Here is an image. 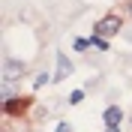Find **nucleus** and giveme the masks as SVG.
Segmentation results:
<instances>
[{"instance_id": "nucleus-6", "label": "nucleus", "mask_w": 132, "mask_h": 132, "mask_svg": "<svg viewBox=\"0 0 132 132\" xmlns=\"http://www.w3.org/2000/svg\"><path fill=\"white\" fill-rule=\"evenodd\" d=\"M84 99V90H75L72 96H69V105H78V102H81Z\"/></svg>"}, {"instance_id": "nucleus-8", "label": "nucleus", "mask_w": 132, "mask_h": 132, "mask_svg": "<svg viewBox=\"0 0 132 132\" xmlns=\"http://www.w3.org/2000/svg\"><path fill=\"white\" fill-rule=\"evenodd\" d=\"M48 81H51V78H48V75H45V72H42V75H39V78H36V81H33V84H36V87H42V84H48Z\"/></svg>"}, {"instance_id": "nucleus-3", "label": "nucleus", "mask_w": 132, "mask_h": 132, "mask_svg": "<svg viewBox=\"0 0 132 132\" xmlns=\"http://www.w3.org/2000/svg\"><path fill=\"white\" fill-rule=\"evenodd\" d=\"M69 75H72L69 57H66V54H57V75H54V81H63V78H69Z\"/></svg>"}, {"instance_id": "nucleus-7", "label": "nucleus", "mask_w": 132, "mask_h": 132, "mask_svg": "<svg viewBox=\"0 0 132 132\" xmlns=\"http://www.w3.org/2000/svg\"><path fill=\"white\" fill-rule=\"evenodd\" d=\"M87 45H90V39H75V51H84Z\"/></svg>"}, {"instance_id": "nucleus-10", "label": "nucleus", "mask_w": 132, "mask_h": 132, "mask_svg": "<svg viewBox=\"0 0 132 132\" xmlns=\"http://www.w3.org/2000/svg\"><path fill=\"white\" fill-rule=\"evenodd\" d=\"M105 132H120V129H117V126H108V129H105Z\"/></svg>"}, {"instance_id": "nucleus-5", "label": "nucleus", "mask_w": 132, "mask_h": 132, "mask_svg": "<svg viewBox=\"0 0 132 132\" xmlns=\"http://www.w3.org/2000/svg\"><path fill=\"white\" fill-rule=\"evenodd\" d=\"M90 45H93V48H99V51H108L105 36H99V33H93V36H90Z\"/></svg>"}, {"instance_id": "nucleus-9", "label": "nucleus", "mask_w": 132, "mask_h": 132, "mask_svg": "<svg viewBox=\"0 0 132 132\" xmlns=\"http://www.w3.org/2000/svg\"><path fill=\"white\" fill-rule=\"evenodd\" d=\"M57 132H69V126H66V123H60V126H57Z\"/></svg>"}, {"instance_id": "nucleus-11", "label": "nucleus", "mask_w": 132, "mask_h": 132, "mask_svg": "<svg viewBox=\"0 0 132 132\" xmlns=\"http://www.w3.org/2000/svg\"><path fill=\"white\" fill-rule=\"evenodd\" d=\"M129 9H132V3H129Z\"/></svg>"}, {"instance_id": "nucleus-4", "label": "nucleus", "mask_w": 132, "mask_h": 132, "mask_svg": "<svg viewBox=\"0 0 132 132\" xmlns=\"http://www.w3.org/2000/svg\"><path fill=\"white\" fill-rule=\"evenodd\" d=\"M102 117H105V126H117L120 120H123V111H120L117 105H108V108H105V114H102Z\"/></svg>"}, {"instance_id": "nucleus-1", "label": "nucleus", "mask_w": 132, "mask_h": 132, "mask_svg": "<svg viewBox=\"0 0 132 132\" xmlns=\"http://www.w3.org/2000/svg\"><path fill=\"white\" fill-rule=\"evenodd\" d=\"M120 30V18L117 15H105V18H99L96 27H93V33H99V36H111V33Z\"/></svg>"}, {"instance_id": "nucleus-2", "label": "nucleus", "mask_w": 132, "mask_h": 132, "mask_svg": "<svg viewBox=\"0 0 132 132\" xmlns=\"http://www.w3.org/2000/svg\"><path fill=\"white\" fill-rule=\"evenodd\" d=\"M21 75H24V63L21 60H12V57L3 60V81H15Z\"/></svg>"}]
</instances>
